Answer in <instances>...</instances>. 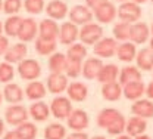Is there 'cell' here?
<instances>
[{"instance_id": "6da1fadb", "label": "cell", "mask_w": 153, "mask_h": 139, "mask_svg": "<svg viewBox=\"0 0 153 139\" xmlns=\"http://www.w3.org/2000/svg\"><path fill=\"white\" fill-rule=\"evenodd\" d=\"M141 8L138 3H135L133 0H127L122 2V5H119L118 8V18L119 21L128 22V24H134L141 18Z\"/></svg>"}, {"instance_id": "7a4b0ae2", "label": "cell", "mask_w": 153, "mask_h": 139, "mask_svg": "<svg viewBox=\"0 0 153 139\" xmlns=\"http://www.w3.org/2000/svg\"><path fill=\"white\" fill-rule=\"evenodd\" d=\"M102 37H103V28L99 24L88 22L85 25H81L79 37H78V39L81 40V43H84L87 46H91V44L94 46Z\"/></svg>"}, {"instance_id": "3957f363", "label": "cell", "mask_w": 153, "mask_h": 139, "mask_svg": "<svg viewBox=\"0 0 153 139\" xmlns=\"http://www.w3.org/2000/svg\"><path fill=\"white\" fill-rule=\"evenodd\" d=\"M50 113L57 120H66L69 114L72 113V104L69 98L65 96H57L50 104Z\"/></svg>"}, {"instance_id": "277c9868", "label": "cell", "mask_w": 153, "mask_h": 139, "mask_svg": "<svg viewBox=\"0 0 153 139\" xmlns=\"http://www.w3.org/2000/svg\"><path fill=\"white\" fill-rule=\"evenodd\" d=\"M93 15L100 24H111L115 18H118V9L115 8L114 3L108 0L93 9Z\"/></svg>"}, {"instance_id": "5b68a950", "label": "cell", "mask_w": 153, "mask_h": 139, "mask_svg": "<svg viewBox=\"0 0 153 139\" xmlns=\"http://www.w3.org/2000/svg\"><path fill=\"white\" fill-rule=\"evenodd\" d=\"M68 15H69V21L76 25H85V24L91 22L94 18L93 11L87 5H76L68 12Z\"/></svg>"}, {"instance_id": "8992f818", "label": "cell", "mask_w": 153, "mask_h": 139, "mask_svg": "<svg viewBox=\"0 0 153 139\" xmlns=\"http://www.w3.org/2000/svg\"><path fill=\"white\" fill-rule=\"evenodd\" d=\"M18 73L24 80H37L41 74V67L36 59H22L18 65Z\"/></svg>"}, {"instance_id": "52a82bcc", "label": "cell", "mask_w": 153, "mask_h": 139, "mask_svg": "<svg viewBox=\"0 0 153 139\" xmlns=\"http://www.w3.org/2000/svg\"><path fill=\"white\" fill-rule=\"evenodd\" d=\"M79 37V28L78 25L68 21V22H63L60 27H59V37L57 39L60 40L62 44L65 46H69L72 43H75Z\"/></svg>"}, {"instance_id": "ba28073f", "label": "cell", "mask_w": 153, "mask_h": 139, "mask_svg": "<svg viewBox=\"0 0 153 139\" xmlns=\"http://www.w3.org/2000/svg\"><path fill=\"white\" fill-rule=\"evenodd\" d=\"M118 40L112 37H102L94 44V53L99 58H112L116 55Z\"/></svg>"}, {"instance_id": "9c48e42d", "label": "cell", "mask_w": 153, "mask_h": 139, "mask_svg": "<svg viewBox=\"0 0 153 139\" xmlns=\"http://www.w3.org/2000/svg\"><path fill=\"white\" fill-rule=\"evenodd\" d=\"M28 116H30L28 110L24 105H19V104H12L4 113L6 121L12 126H19L21 123L27 121Z\"/></svg>"}, {"instance_id": "30bf717a", "label": "cell", "mask_w": 153, "mask_h": 139, "mask_svg": "<svg viewBox=\"0 0 153 139\" xmlns=\"http://www.w3.org/2000/svg\"><path fill=\"white\" fill-rule=\"evenodd\" d=\"M68 121V127L74 132H81L84 129L88 127V114L84 111V110H72V113L69 114V117L66 119Z\"/></svg>"}, {"instance_id": "8fae6325", "label": "cell", "mask_w": 153, "mask_h": 139, "mask_svg": "<svg viewBox=\"0 0 153 139\" xmlns=\"http://www.w3.org/2000/svg\"><path fill=\"white\" fill-rule=\"evenodd\" d=\"M46 87L53 95H59V93L65 92L66 87H68V77H66V74H63V73H52L47 77Z\"/></svg>"}, {"instance_id": "7c38bea8", "label": "cell", "mask_w": 153, "mask_h": 139, "mask_svg": "<svg viewBox=\"0 0 153 139\" xmlns=\"http://www.w3.org/2000/svg\"><path fill=\"white\" fill-rule=\"evenodd\" d=\"M150 37V28L146 22H134L130 28V40L135 44H143Z\"/></svg>"}, {"instance_id": "4fadbf2b", "label": "cell", "mask_w": 153, "mask_h": 139, "mask_svg": "<svg viewBox=\"0 0 153 139\" xmlns=\"http://www.w3.org/2000/svg\"><path fill=\"white\" fill-rule=\"evenodd\" d=\"M116 56H118V59L121 61V62H125V64H130V62L135 61V56H137V44L133 43L131 40L118 43Z\"/></svg>"}, {"instance_id": "5bb4252c", "label": "cell", "mask_w": 153, "mask_h": 139, "mask_svg": "<svg viewBox=\"0 0 153 139\" xmlns=\"http://www.w3.org/2000/svg\"><path fill=\"white\" fill-rule=\"evenodd\" d=\"M38 37L44 40H57L59 37V25L55 20L46 18L38 24Z\"/></svg>"}, {"instance_id": "9a60e30c", "label": "cell", "mask_w": 153, "mask_h": 139, "mask_svg": "<svg viewBox=\"0 0 153 139\" xmlns=\"http://www.w3.org/2000/svg\"><path fill=\"white\" fill-rule=\"evenodd\" d=\"M38 33V25L36 20L33 18H25L22 20V25H21V30L18 33V39L24 43H28L31 40H36V36Z\"/></svg>"}, {"instance_id": "2e32d148", "label": "cell", "mask_w": 153, "mask_h": 139, "mask_svg": "<svg viewBox=\"0 0 153 139\" xmlns=\"http://www.w3.org/2000/svg\"><path fill=\"white\" fill-rule=\"evenodd\" d=\"M146 93V84L141 80L137 81H131L122 86V95L127 98L128 101H137L140 99L143 95Z\"/></svg>"}, {"instance_id": "e0dca14e", "label": "cell", "mask_w": 153, "mask_h": 139, "mask_svg": "<svg viewBox=\"0 0 153 139\" xmlns=\"http://www.w3.org/2000/svg\"><path fill=\"white\" fill-rule=\"evenodd\" d=\"M68 5L62 0H52L46 5V14L49 18L55 21L63 20L66 15H68Z\"/></svg>"}, {"instance_id": "ac0fdd59", "label": "cell", "mask_w": 153, "mask_h": 139, "mask_svg": "<svg viewBox=\"0 0 153 139\" xmlns=\"http://www.w3.org/2000/svg\"><path fill=\"white\" fill-rule=\"evenodd\" d=\"M131 113L133 116H138L141 119H152L153 117V102L152 99H137L131 105Z\"/></svg>"}, {"instance_id": "d6986e66", "label": "cell", "mask_w": 153, "mask_h": 139, "mask_svg": "<svg viewBox=\"0 0 153 139\" xmlns=\"http://www.w3.org/2000/svg\"><path fill=\"white\" fill-rule=\"evenodd\" d=\"M27 52H28L27 44L24 41H19V43L13 44V46H9V49L4 53V59L9 64H19L22 59H25Z\"/></svg>"}, {"instance_id": "ffe728a7", "label": "cell", "mask_w": 153, "mask_h": 139, "mask_svg": "<svg viewBox=\"0 0 153 139\" xmlns=\"http://www.w3.org/2000/svg\"><path fill=\"white\" fill-rule=\"evenodd\" d=\"M66 92H68V98L75 102H82L88 96V87L81 81H72L71 84H68Z\"/></svg>"}, {"instance_id": "44dd1931", "label": "cell", "mask_w": 153, "mask_h": 139, "mask_svg": "<svg viewBox=\"0 0 153 139\" xmlns=\"http://www.w3.org/2000/svg\"><path fill=\"white\" fill-rule=\"evenodd\" d=\"M103 62L100 58H88L82 64V77L87 80H94L99 76V71L102 70Z\"/></svg>"}, {"instance_id": "7402d4cb", "label": "cell", "mask_w": 153, "mask_h": 139, "mask_svg": "<svg viewBox=\"0 0 153 139\" xmlns=\"http://www.w3.org/2000/svg\"><path fill=\"white\" fill-rule=\"evenodd\" d=\"M147 129V121L146 119H141L138 116H133L127 120V127H125V132L130 135V136H138V135H143Z\"/></svg>"}, {"instance_id": "603a6c76", "label": "cell", "mask_w": 153, "mask_h": 139, "mask_svg": "<svg viewBox=\"0 0 153 139\" xmlns=\"http://www.w3.org/2000/svg\"><path fill=\"white\" fill-rule=\"evenodd\" d=\"M28 113H30V116L36 120V121H38V123L46 121V120L49 119V116L52 114V113H50V107H49L46 102H43V101H36V102L30 107Z\"/></svg>"}, {"instance_id": "cb8c5ba5", "label": "cell", "mask_w": 153, "mask_h": 139, "mask_svg": "<svg viewBox=\"0 0 153 139\" xmlns=\"http://www.w3.org/2000/svg\"><path fill=\"white\" fill-rule=\"evenodd\" d=\"M102 96H103V99L111 101V102L119 101L122 96V84L119 81L105 83L102 87Z\"/></svg>"}, {"instance_id": "d4e9b609", "label": "cell", "mask_w": 153, "mask_h": 139, "mask_svg": "<svg viewBox=\"0 0 153 139\" xmlns=\"http://www.w3.org/2000/svg\"><path fill=\"white\" fill-rule=\"evenodd\" d=\"M135 62L141 71H153V50L150 47H144L138 50L135 56Z\"/></svg>"}, {"instance_id": "484cf974", "label": "cell", "mask_w": 153, "mask_h": 139, "mask_svg": "<svg viewBox=\"0 0 153 139\" xmlns=\"http://www.w3.org/2000/svg\"><path fill=\"white\" fill-rule=\"evenodd\" d=\"M46 93H47V87L41 81H37V80H33L25 89V96L30 101L43 99L46 96Z\"/></svg>"}, {"instance_id": "4316f807", "label": "cell", "mask_w": 153, "mask_h": 139, "mask_svg": "<svg viewBox=\"0 0 153 139\" xmlns=\"http://www.w3.org/2000/svg\"><path fill=\"white\" fill-rule=\"evenodd\" d=\"M3 98L9 104H19L24 101V90L15 83H7L3 89Z\"/></svg>"}, {"instance_id": "83f0119b", "label": "cell", "mask_w": 153, "mask_h": 139, "mask_svg": "<svg viewBox=\"0 0 153 139\" xmlns=\"http://www.w3.org/2000/svg\"><path fill=\"white\" fill-rule=\"evenodd\" d=\"M119 77V68L118 65L115 64H106L102 67V70L99 71V76H97V80L105 84V83H112V81H116Z\"/></svg>"}, {"instance_id": "f1b7e54d", "label": "cell", "mask_w": 153, "mask_h": 139, "mask_svg": "<svg viewBox=\"0 0 153 139\" xmlns=\"http://www.w3.org/2000/svg\"><path fill=\"white\" fill-rule=\"evenodd\" d=\"M119 83L124 86L127 83H131V81H137V80H141V70L138 67H134V65H127L124 67L122 70H119Z\"/></svg>"}, {"instance_id": "f546056e", "label": "cell", "mask_w": 153, "mask_h": 139, "mask_svg": "<svg viewBox=\"0 0 153 139\" xmlns=\"http://www.w3.org/2000/svg\"><path fill=\"white\" fill-rule=\"evenodd\" d=\"M66 64H68L66 53L53 52L49 58V70H50V73H65Z\"/></svg>"}, {"instance_id": "4dcf8cb0", "label": "cell", "mask_w": 153, "mask_h": 139, "mask_svg": "<svg viewBox=\"0 0 153 139\" xmlns=\"http://www.w3.org/2000/svg\"><path fill=\"white\" fill-rule=\"evenodd\" d=\"M66 58L69 61H76V62H82L87 58V49L84 43H72L69 44L68 50H66Z\"/></svg>"}, {"instance_id": "1f68e13d", "label": "cell", "mask_w": 153, "mask_h": 139, "mask_svg": "<svg viewBox=\"0 0 153 139\" xmlns=\"http://www.w3.org/2000/svg\"><path fill=\"white\" fill-rule=\"evenodd\" d=\"M121 116V113L115 108H105L99 113L97 116V126L102 127V129H106L114 120H116Z\"/></svg>"}, {"instance_id": "d6a6232c", "label": "cell", "mask_w": 153, "mask_h": 139, "mask_svg": "<svg viewBox=\"0 0 153 139\" xmlns=\"http://www.w3.org/2000/svg\"><path fill=\"white\" fill-rule=\"evenodd\" d=\"M22 20L24 18L16 17V15L9 17L7 20L4 21V24H3L4 34L7 37H18V33H19V30H21V25H22Z\"/></svg>"}, {"instance_id": "836d02e7", "label": "cell", "mask_w": 153, "mask_h": 139, "mask_svg": "<svg viewBox=\"0 0 153 139\" xmlns=\"http://www.w3.org/2000/svg\"><path fill=\"white\" fill-rule=\"evenodd\" d=\"M66 129L60 123H52L44 129V139H65Z\"/></svg>"}, {"instance_id": "e575fe53", "label": "cell", "mask_w": 153, "mask_h": 139, "mask_svg": "<svg viewBox=\"0 0 153 139\" xmlns=\"http://www.w3.org/2000/svg\"><path fill=\"white\" fill-rule=\"evenodd\" d=\"M56 40H44L41 37H38L36 40V50L37 53L46 56V55H52L53 52H56Z\"/></svg>"}, {"instance_id": "d590c367", "label": "cell", "mask_w": 153, "mask_h": 139, "mask_svg": "<svg viewBox=\"0 0 153 139\" xmlns=\"http://www.w3.org/2000/svg\"><path fill=\"white\" fill-rule=\"evenodd\" d=\"M130 28H131V24H128V22H124V21L116 22L114 25V28H112L114 37L118 41H127V40H130Z\"/></svg>"}, {"instance_id": "8d00e7d4", "label": "cell", "mask_w": 153, "mask_h": 139, "mask_svg": "<svg viewBox=\"0 0 153 139\" xmlns=\"http://www.w3.org/2000/svg\"><path fill=\"white\" fill-rule=\"evenodd\" d=\"M16 133L21 136V139H36V136H37V126L34 123L24 121L19 126H16Z\"/></svg>"}, {"instance_id": "74e56055", "label": "cell", "mask_w": 153, "mask_h": 139, "mask_svg": "<svg viewBox=\"0 0 153 139\" xmlns=\"http://www.w3.org/2000/svg\"><path fill=\"white\" fill-rule=\"evenodd\" d=\"M125 127H127V119L121 114L118 119L114 120V121L106 127V130H108V133H109V135H112V136H118V135H121V133H124V132H125Z\"/></svg>"}, {"instance_id": "f35d334b", "label": "cell", "mask_w": 153, "mask_h": 139, "mask_svg": "<svg viewBox=\"0 0 153 139\" xmlns=\"http://www.w3.org/2000/svg\"><path fill=\"white\" fill-rule=\"evenodd\" d=\"M24 8L28 14L38 15L44 11V0H24Z\"/></svg>"}, {"instance_id": "ab89813d", "label": "cell", "mask_w": 153, "mask_h": 139, "mask_svg": "<svg viewBox=\"0 0 153 139\" xmlns=\"http://www.w3.org/2000/svg\"><path fill=\"white\" fill-rule=\"evenodd\" d=\"M82 73V62H76V61H69L66 64V68H65V74L66 77H71V79H76L79 77Z\"/></svg>"}, {"instance_id": "60d3db41", "label": "cell", "mask_w": 153, "mask_h": 139, "mask_svg": "<svg viewBox=\"0 0 153 139\" xmlns=\"http://www.w3.org/2000/svg\"><path fill=\"white\" fill-rule=\"evenodd\" d=\"M15 76V70L9 62H1L0 64V83H9L12 81Z\"/></svg>"}, {"instance_id": "b9f144b4", "label": "cell", "mask_w": 153, "mask_h": 139, "mask_svg": "<svg viewBox=\"0 0 153 139\" xmlns=\"http://www.w3.org/2000/svg\"><path fill=\"white\" fill-rule=\"evenodd\" d=\"M24 2L22 0H4L3 2V12L7 15H16L22 9Z\"/></svg>"}, {"instance_id": "7bdbcfd3", "label": "cell", "mask_w": 153, "mask_h": 139, "mask_svg": "<svg viewBox=\"0 0 153 139\" xmlns=\"http://www.w3.org/2000/svg\"><path fill=\"white\" fill-rule=\"evenodd\" d=\"M7 49H9V40L6 36L0 34V55H4Z\"/></svg>"}, {"instance_id": "ee69618b", "label": "cell", "mask_w": 153, "mask_h": 139, "mask_svg": "<svg viewBox=\"0 0 153 139\" xmlns=\"http://www.w3.org/2000/svg\"><path fill=\"white\" fill-rule=\"evenodd\" d=\"M66 139H90V138H88L87 133H84V132L81 130V132H72L71 135L66 136Z\"/></svg>"}, {"instance_id": "f6af8a7d", "label": "cell", "mask_w": 153, "mask_h": 139, "mask_svg": "<svg viewBox=\"0 0 153 139\" xmlns=\"http://www.w3.org/2000/svg\"><path fill=\"white\" fill-rule=\"evenodd\" d=\"M105 2H108V0H85V5L93 11L94 8H97L99 5H102V3H105Z\"/></svg>"}, {"instance_id": "bcb514c9", "label": "cell", "mask_w": 153, "mask_h": 139, "mask_svg": "<svg viewBox=\"0 0 153 139\" xmlns=\"http://www.w3.org/2000/svg\"><path fill=\"white\" fill-rule=\"evenodd\" d=\"M146 95L149 99H153V80L146 86Z\"/></svg>"}, {"instance_id": "7dc6e473", "label": "cell", "mask_w": 153, "mask_h": 139, "mask_svg": "<svg viewBox=\"0 0 153 139\" xmlns=\"http://www.w3.org/2000/svg\"><path fill=\"white\" fill-rule=\"evenodd\" d=\"M3 139H21V136L16 133V130H12V132H7V133L3 136Z\"/></svg>"}, {"instance_id": "c3c4849f", "label": "cell", "mask_w": 153, "mask_h": 139, "mask_svg": "<svg viewBox=\"0 0 153 139\" xmlns=\"http://www.w3.org/2000/svg\"><path fill=\"white\" fill-rule=\"evenodd\" d=\"M116 139H134V138H133V136H130L128 133H127V135L121 133V135H118V136H116Z\"/></svg>"}, {"instance_id": "681fc988", "label": "cell", "mask_w": 153, "mask_h": 139, "mask_svg": "<svg viewBox=\"0 0 153 139\" xmlns=\"http://www.w3.org/2000/svg\"><path fill=\"white\" fill-rule=\"evenodd\" d=\"M3 132H4V123H3V120L0 119V136L3 135Z\"/></svg>"}, {"instance_id": "f907efd6", "label": "cell", "mask_w": 153, "mask_h": 139, "mask_svg": "<svg viewBox=\"0 0 153 139\" xmlns=\"http://www.w3.org/2000/svg\"><path fill=\"white\" fill-rule=\"evenodd\" d=\"M134 139H152V138H150L149 135H144V133H143V135H138V136H135Z\"/></svg>"}, {"instance_id": "816d5d0a", "label": "cell", "mask_w": 153, "mask_h": 139, "mask_svg": "<svg viewBox=\"0 0 153 139\" xmlns=\"http://www.w3.org/2000/svg\"><path fill=\"white\" fill-rule=\"evenodd\" d=\"M133 2H135V3H138V5H143V3H146L147 0H133Z\"/></svg>"}, {"instance_id": "f5cc1de1", "label": "cell", "mask_w": 153, "mask_h": 139, "mask_svg": "<svg viewBox=\"0 0 153 139\" xmlns=\"http://www.w3.org/2000/svg\"><path fill=\"white\" fill-rule=\"evenodd\" d=\"M149 47H150V49H152V50H153V36H152V37H150V46H149Z\"/></svg>"}, {"instance_id": "db71d44e", "label": "cell", "mask_w": 153, "mask_h": 139, "mask_svg": "<svg viewBox=\"0 0 153 139\" xmlns=\"http://www.w3.org/2000/svg\"><path fill=\"white\" fill-rule=\"evenodd\" d=\"M91 139H106L105 136H94V138H91Z\"/></svg>"}, {"instance_id": "11a10c76", "label": "cell", "mask_w": 153, "mask_h": 139, "mask_svg": "<svg viewBox=\"0 0 153 139\" xmlns=\"http://www.w3.org/2000/svg\"><path fill=\"white\" fill-rule=\"evenodd\" d=\"M1 31H3V24H1V21H0V34H1Z\"/></svg>"}, {"instance_id": "9f6ffc18", "label": "cell", "mask_w": 153, "mask_h": 139, "mask_svg": "<svg viewBox=\"0 0 153 139\" xmlns=\"http://www.w3.org/2000/svg\"><path fill=\"white\" fill-rule=\"evenodd\" d=\"M1 9H3V2L0 0V11H1Z\"/></svg>"}, {"instance_id": "6f0895ef", "label": "cell", "mask_w": 153, "mask_h": 139, "mask_svg": "<svg viewBox=\"0 0 153 139\" xmlns=\"http://www.w3.org/2000/svg\"><path fill=\"white\" fill-rule=\"evenodd\" d=\"M150 33H152V36H153V24H152V27H150Z\"/></svg>"}, {"instance_id": "680465c9", "label": "cell", "mask_w": 153, "mask_h": 139, "mask_svg": "<svg viewBox=\"0 0 153 139\" xmlns=\"http://www.w3.org/2000/svg\"><path fill=\"white\" fill-rule=\"evenodd\" d=\"M0 104H1V92H0Z\"/></svg>"}, {"instance_id": "91938a15", "label": "cell", "mask_w": 153, "mask_h": 139, "mask_svg": "<svg viewBox=\"0 0 153 139\" xmlns=\"http://www.w3.org/2000/svg\"><path fill=\"white\" fill-rule=\"evenodd\" d=\"M118 2H121V3H122V2H127V0H118Z\"/></svg>"}, {"instance_id": "94428289", "label": "cell", "mask_w": 153, "mask_h": 139, "mask_svg": "<svg viewBox=\"0 0 153 139\" xmlns=\"http://www.w3.org/2000/svg\"><path fill=\"white\" fill-rule=\"evenodd\" d=\"M152 2H153V0H152Z\"/></svg>"}]
</instances>
